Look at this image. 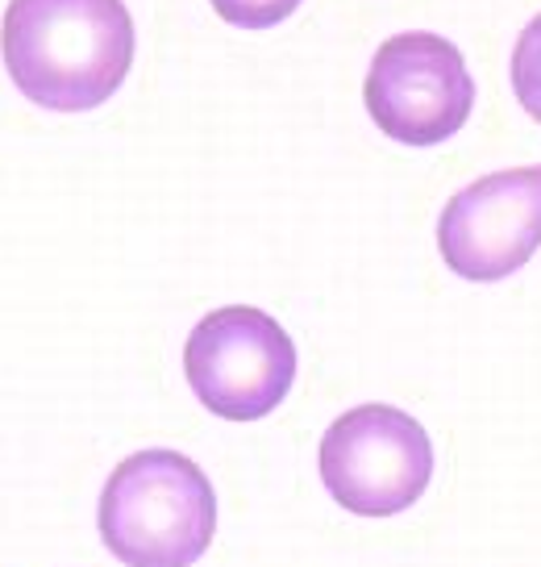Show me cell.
I'll return each mask as SVG.
<instances>
[{
    "label": "cell",
    "instance_id": "6",
    "mask_svg": "<svg viewBox=\"0 0 541 567\" xmlns=\"http://www.w3.org/2000/svg\"><path fill=\"white\" fill-rule=\"evenodd\" d=\"M437 247L458 280L500 284L541 247V163L458 188L437 217Z\"/></svg>",
    "mask_w": 541,
    "mask_h": 567
},
{
    "label": "cell",
    "instance_id": "3",
    "mask_svg": "<svg viewBox=\"0 0 541 567\" xmlns=\"http://www.w3.org/2000/svg\"><path fill=\"white\" fill-rule=\"evenodd\" d=\"M325 493L354 517H396L434 480L425 425L396 405H358L325 430L316 451Z\"/></svg>",
    "mask_w": 541,
    "mask_h": 567
},
{
    "label": "cell",
    "instance_id": "5",
    "mask_svg": "<svg viewBox=\"0 0 541 567\" xmlns=\"http://www.w3.org/2000/svg\"><path fill=\"white\" fill-rule=\"evenodd\" d=\"M375 125L404 146L455 138L475 109V80L450 38L429 30L392 34L375 51L363 84Z\"/></svg>",
    "mask_w": 541,
    "mask_h": 567
},
{
    "label": "cell",
    "instance_id": "8",
    "mask_svg": "<svg viewBox=\"0 0 541 567\" xmlns=\"http://www.w3.org/2000/svg\"><path fill=\"white\" fill-rule=\"evenodd\" d=\"M209 4L217 9V18L238 30H271L300 9V0H209Z\"/></svg>",
    "mask_w": 541,
    "mask_h": 567
},
{
    "label": "cell",
    "instance_id": "1",
    "mask_svg": "<svg viewBox=\"0 0 541 567\" xmlns=\"http://www.w3.org/2000/svg\"><path fill=\"white\" fill-rule=\"evenodd\" d=\"M134 18L122 0H9L0 25L18 92L51 113H87L125 84Z\"/></svg>",
    "mask_w": 541,
    "mask_h": 567
},
{
    "label": "cell",
    "instance_id": "4",
    "mask_svg": "<svg viewBox=\"0 0 541 567\" xmlns=\"http://www.w3.org/2000/svg\"><path fill=\"white\" fill-rule=\"evenodd\" d=\"M184 375L196 401L226 422H259L283 405L296 380V347L271 313L226 305L193 326Z\"/></svg>",
    "mask_w": 541,
    "mask_h": 567
},
{
    "label": "cell",
    "instance_id": "2",
    "mask_svg": "<svg viewBox=\"0 0 541 567\" xmlns=\"http://www.w3.org/2000/svg\"><path fill=\"white\" fill-rule=\"evenodd\" d=\"M96 526L125 567H193L217 534V493L188 455L138 451L113 467Z\"/></svg>",
    "mask_w": 541,
    "mask_h": 567
},
{
    "label": "cell",
    "instance_id": "7",
    "mask_svg": "<svg viewBox=\"0 0 541 567\" xmlns=\"http://www.w3.org/2000/svg\"><path fill=\"white\" fill-rule=\"evenodd\" d=\"M512 92L524 113L541 122V18L529 21L512 47Z\"/></svg>",
    "mask_w": 541,
    "mask_h": 567
}]
</instances>
